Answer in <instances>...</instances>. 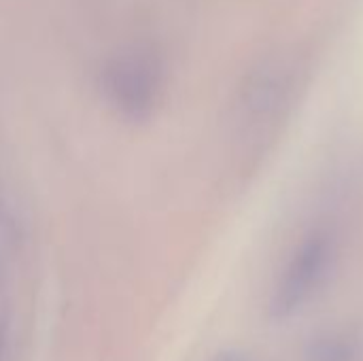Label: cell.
<instances>
[{
  "label": "cell",
  "mask_w": 363,
  "mask_h": 361,
  "mask_svg": "<svg viewBox=\"0 0 363 361\" xmlns=\"http://www.w3.org/2000/svg\"><path fill=\"white\" fill-rule=\"evenodd\" d=\"M362 353L359 338L351 332H325L311 340L306 361H357Z\"/></svg>",
  "instance_id": "2"
},
{
  "label": "cell",
  "mask_w": 363,
  "mask_h": 361,
  "mask_svg": "<svg viewBox=\"0 0 363 361\" xmlns=\"http://www.w3.org/2000/svg\"><path fill=\"white\" fill-rule=\"evenodd\" d=\"M334 262V238L325 230L311 232L289 257L272 294L270 313L277 321L298 313L323 285Z\"/></svg>",
  "instance_id": "1"
},
{
  "label": "cell",
  "mask_w": 363,
  "mask_h": 361,
  "mask_svg": "<svg viewBox=\"0 0 363 361\" xmlns=\"http://www.w3.org/2000/svg\"><path fill=\"white\" fill-rule=\"evenodd\" d=\"M215 361H253L249 355L240 353V351H228V353H221Z\"/></svg>",
  "instance_id": "3"
}]
</instances>
